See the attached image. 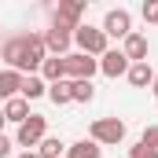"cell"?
Segmentation results:
<instances>
[{"label":"cell","instance_id":"cell-16","mask_svg":"<svg viewBox=\"0 0 158 158\" xmlns=\"http://www.w3.org/2000/svg\"><path fill=\"white\" fill-rule=\"evenodd\" d=\"M26 103L30 99H40V96H48V85H44V77L40 74H33V77H22V92H19Z\"/></svg>","mask_w":158,"mask_h":158},{"label":"cell","instance_id":"cell-10","mask_svg":"<svg viewBox=\"0 0 158 158\" xmlns=\"http://www.w3.org/2000/svg\"><path fill=\"white\" fill-rule=\"evenodd\" d=\"M121 52H125V59L129 63H147V52H151V44H147V37L143 33H129V37L121 40Z\"/></svg>","mask_w":158,"mask_h":158},{"label":"cell","instance_id":"cell-19","mask_svg":"<svg viewBox=\"0 0 158 158\" xmlns=\"http://www.w3.org/2000/svg\"><path fill=\"white\" fill-rule=\"evenodd\" d=\"M70 96H74V103H92L96 88H92V81H70Z\"/></svg>","mask_w":158,"mask_h":158},{"label":"cell","instance_id":"cell-1","mask_svg":"<svg viewBox=\"0 0 158 158\" xmlns=\"http://www.w3.org/2000/svg\"><path fill=\"white\" fill-rule=\"evenodd\" d=\"M0 59L7 63V70H19L22 77H33L40 74L44 59H48V48H44V33H19V37L4 40L0 48Z\"/></svg>","mask_w":158,"mask_h":158},{"label":"cell","instance_id":"cell-22","mask_svg":"<svg viewBox=\"0 0 158 158\" xmlns=\"http://www.w3.org/2000/svg\"><path fill=\"white\" fill-rule=\"evenodd\" d=\"M140 143H147V147H155V151H158V125H147V129L140 132Z\"/></svg>","mask_w":158,"mask_h":158},{"label":"cell","instance_id":"cell-17","mask_svg":"<svg viewBox=\"0 0 158 158\" xmlns=\"http://www.w3.org/2000/svg\"><path fill=\"white\" fill-rule=\"evenodd\" d=\"M48 99H52L55 107H70V103H74V96H70V81H55V85H48Z\"/></svg>","mask_w":158,"mask_h":158},{"label":"cell","instance_id":"cell-15","mask_svg":"<svg viewBox=\"0 0 158 158\" xmlns=\"http://www.w3.org/2000/svg\"><path fill=\"white\" fill-rule=\"evenodd\" d=\"M66 158H103V147L92 140H77V143H66Z\"/></svg>","mask_w":158,"mask_h":158},{"label":"cell","instance_id":"cell-5","mask_svg":"<svg viewBox=\"0 0 158 158\" xmlns=\"http://www.w3.org/2000/svg\"><path fill=\"white\" fill-rule=\"evenodd\" d=\"M63 66H66V81H92V74L99 70V59L70 52V55H63Z\"/></svg>","mask_w":158,"mask_h":158},{"label":"cell","instance_id":"cell-23","mask_svg":"<svg viewBox=\"0 0 158 158\" xmlns=\"http://www.w3.org/2000/svg\"><path fill=\"white\" fill-rule=\"evenodd\" d=\"M0 158H11V136L0 132Z\"/></svg>","mask_w":158,"mask_h":158},{"label":"cell","instance_id":"cell-7","mask_svg":"<svg viewBox=\"0 0 158 158\" xmlns=\"http://www.w3.org/2000/svg\"><path fill=\"white\" fill-rule=\"evenodd\" d=\"M99 30L107 33V40H110V37L125 40L129 33H132V15H129L125 7H110V11L103 15V26H99Z\"/></svg>","mask_w":158,"mask_h":158},{"label":"cell","instance_id":"cell-24","mask_svg":"<svg viewBox=\"0 0 158 158\" xmlns=\"http://www.w3.org/2000/svg\"><path fill=\"white\" fill-rule=\"evenodd\" d=\"M151 96L158 99V74H155V81H151Z\"/></svg>","mask_w":158,"mask_h":158},{"label":"cell","instance_id":"cell-21","mask_svg":"<svg viewBox=\"0 0 158 158\" xmlns=\"http://www.w3.org/2000/svg\"><path fill=\"white\" fill-rule=\"evenodd\" d=\"M140 15H143V22H158V0H143Z\"/></svg>","mask_w":158,"mask_h":158},{"label":"cell","instance_id":"cell-4","mask_svg":"<svg viewBox=\"0 0 158 158\" xmlns=\"http://www.w3.org/2000/svg\"><path fill=\"white\" fill-rule=\"evenodd\" d=\"M44 136H48V118H44V114H30V118L15 129V143L26 147V151H33Z\"/></svg>","mask_w":158,"mask_h":158},{"label":"cell","instance_id":"cell-8","mask_svg":"<svg viewBox=\"0 0 158 158\" xmlns=\"http://www.w3.org/2000/svg\"><path fill=\"white\" fill-rule=\"evenodd\" d=\"M70 44H74V33L70 30H63V26H48L44 30V48H48V55H70Z\"/></svg>","mask_w":158,"mask_h":158},{"label":"cell","instance_id":"cell-26","mask_svg":"<svg viewBox=\"0 0 158 158\" xmlns=\"http://www.w3.org/2000/svg\"><path fill=\"white\" fill-rule=\"evenodd\" d=\"M4 125H7V121H4V107H0V132H4Z\"/></svg>","mask_w":158,"mask_h":158},{"label":"cell","instance_id":"cell-6","mask_svg":"<svg viewBox=\"0 0 158 158\" xmlns=\"http://www.w3.org/2000/svg\"><path fill=\"white\" fill-rule=\"evenodd\" d=\"M81 15H85V0H59V7L52 11V26H63V30H77Z\"/></svg>","mask_w":158,"mask_h":158},{"label":"cell","instance_id":"cell-27","mask_svg":"<svg viewBox=\"0 0 158 158\" xmlns=\"http://www.w3.org/2000/svg\"><path fill=\"white\" fill-rule=\"evenodd\" d=\"M0 63H4V59H0ZM0 70H4V66H0Z\"/></svg>","mask_w":158,"mask_h":158},{"label":"cell","instance_id":"cell-13","mask_svg":"<svg viewBox=\"0 0 158 158\" xmlns=\"http://www.w3.org/2000/svg\"><path fill=\"white\" fill-rule=\"evenodd\" d=\"M125 77H129V85H132V88H151V81H155V70H151V63H132Z\"/></svg>","mask_w":158,"mask_h":158},{"label":"cell","instance_id":"cell-12","mask_svg":"<svg viewBox=\"0 0 158 158\" xmlns=\"http://www.w3.org/2000/svg\"><path fill=\"white\" fill-rule=\"evenodd\" d=\"M30 114H33V110H30V103H26L22 96H15V99H7V103H4V121H15V125H22Z\"/></svg>","mask_w":158,"mask_h":158},{"label":"cell","instance_id":"cell-11","mask_svg":"<svg viewBox=\"0 0 158 158\" xmlns=\"http://www.w3.org/2000/svg\"><path fill=\"white\" fill-rule=\"evenodd\" d=\"M22 92V74L19 70H0V103H7V99H15Z\"/></svg>","mask_w":158,"mask_h":158},{"label":"cell","instance_id":"cell-9","mask_svg":"<svg viewBox=\"0 0 158 158\" xmlns=\"http://www.w3.org/2000/svg\"><path fill=\"white\" fill-rule=\"evenodd\" d=\"M129 66H132V63L125 59L121 48H110L107 55H99V74H103V77H125Z\"/></svg>","mask_w":158,"mask_h":158},{"label":"cell","instance_id":"cell-18","mask_svg":"<svg viewBox=\"0 0 158 158\" xmlns=\"http://www.w3.org/2000/svg\"><path fill=\"white\" fill-rule=\"evenodd\" d=\"M63 151H66V143L59 140V136H44L37 143V155L40 158H63Z\"/></svg>","mask_w":158,"mask_h":158},{"label":"cell","instance_id":"cell-2","mask_svg":"<svg viewBox=\"0 0 158 158\" xmlns=\"http://www.w3.org/2000/svg\"><path fill=\"white\" fill-rule=\"evenodd\" d=\"M74 44H77L81 55H92V59H99V55H107V52H110L107 33H103L99 26H88V22H81L77 30H74Z\"/></svg>","mask_w":158,"mask_h":158},{"label":"cell","instance_id":"cell-3","mask_svg":"<svg viewBox=\"0 0 158 158\" xmlns=\"http://www.w3.org/2000/svg\"><path fill=\"white\" fill-rule=\"evenodd\" d=\"M88 140L99 147H118L125 140V121L121 118H96L88 125Z\"/></svg>","mask_w":158,"mask_h":158},{"label":"cell","instance_id":"cell-25","mask_svg":"<svg viewBox=\"0 0 158 158\" xmlns=\"http://www.w3.org/2000/svg\"><path fill=\"white\" fill-rule=\"evenodd\" d=\"M15 158H40L37 151H22V155H15Z\"/></svg>","mask_w":158,"mask_h":158},{"label":"cell","instance_id":"cell-14","mask_svg":"<svg viewBox=\"0 0 158 158\" xmlns=\"http://www.w3.org/2000/svg\"><path fill=\"white\" fill-rule=\"evenodd\" d=\"M40 77H44V85L66 81V66H63V59H59V55H48V59H44V66H40Z\"/></svg>","mask_w":158,"mask_h":158},{"label":"cell","instance_id":"cell-20","mask_svg":"<svg viewBox=\"0 0 158 158\" xmlns=\"http://www.w3.org/2000/svg\"><path fill=\"white\" fill-rule=\"evenodd\" d=\"M129 158H158V151L147 147V143H132V147H129Z\"/></svg>","mask_w":158,"mask_h":158}]
</instances>
